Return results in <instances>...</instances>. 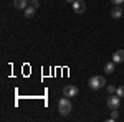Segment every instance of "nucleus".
I'll return each instance as SVG.
<instances>
[{"mask_svg":"<svg viewBox=\"0 0 124 122\" xmlns=\"http://www.w3.org/2000/svg\"><path fill=\"white\" fill-rule=\"evenodd\" d=\"M71 107H73V106H71V101L68 99L66 96L60 99V102H58V111H60L61 115H68V114L71 112Z\"/></svg>","mask_w":124,"mask_h":122,"instance_id":"obj_1","label":"nucleus"},{"mask_svg":"<svg viewBox=\"0 0 124 122\" xmlns=\"http://www.w3.org/2000/svg\"><path fill=\"white\" fill-rule=\"evenodd\" d=\"M106 84V79L103 78V76H93L91 79H89V87L91 89H101L103 86Z\"/></svg>","mask_w":124,"mask_h":122,"instance_id":"obj_2","label":"nucleus"},{"mask_svg":"<svg viewBox=\"0 0 124 122\" xmlns=\"http://www.w3.org/2000/svg\"><path fill=\"white\" fill-rule=\"evenodd\" d=\"M106 104H108V107L113 111V109H119V106H121V97L116 94V96H111V97H108V101H106Z\"/></svg>","mask_w":124,"mask_h":122,"instance_id":"obj_3","label":"nucleus"},{"mask_svg":"<svg viewBox=\"0 0 124 122\" xmlns=\"http://www.w3.org/2000/svg\"><path fill=\"white\" fill-rule=\"evenodd\" d=\"M79 93L78 91V87L76 86H65L63 87V96H66V97H76V94Z\"/></svg>","mask_w":124,"mask_h":122,"instance_id":"obj_4","label":"nucleus"},{"mask_svg":"<svg viewBox=\"0 0 124 122\" xmlns=\"http://www.w3.org/2000/svg\"><path fill=\"white\" fill-rule=\"evenodd\" d=\"M73 10H75V13H83L86 10V3L83 0H75L73 2Z\"/></svg>","mask_w":124,"mask_h":122,"instance_id":"obj_5","label":"nucleus"},{"mask_svg":"<svg viewBox=\"0 0 124 122\" xmlns=\"http://www.w3.org/2000/svg\"><path fill=\"white\" fill-rule=\"evenodd\" d=\"M113 61L114 63H124V50H117L113 53Z\"/></svg>","mask_w":124,"mask_h":122,"instance_id":"obj_6","label":"nucleus"},{"mask_svg":"<svg viewBox=\"0 0 124 122\" xmlns=\"http://www.w3.org/2000/svg\"><path fill=\"white\" fill-rule=\"evenodd\" d=\"M123 7H119V5H114V8L111 10V17L113 18H121V15H123Z\"/></svg>","mask_w":124,"mask_h":122,"instance_id":"obj_7","label":"nucleus"},{"mask_svg":"<svg viewBox=\"0 0 124 122\" xmlns=\"http://www.w3.org/2000/svg\"><path fill=\"white\" fill-rule=\"evenodd\" d=\"M28 2L27 0H13V7L15 8H18V10H25L28 5H27Z\"/></svg>","mask_w":124,"mask_h":122,"instance_id":"obj_8","label":"nucleus"},{"mask_svg":"<svg viewBox=\"0 0 124 122\" xmlns=\"http://www.w3.org/2000/svg\"><path fill=\"white\" fill-rule=\"evenodd\" d=\"M114 69H116V63H114V61L106 63V65H104V73H106V74H113Z\"/></svg>","mask_w":124,"mask_h":122,"instance_id":"obj_9","label":"nucleus"},{"mask_svg":"<svg viewBox=\"0 0 124 122\" xmlns=\"http://www.w3.org/2000/svg\"><path fill=\"white\" fill-rule=\"evenodd\" d=\"M35 10H37V7H33V5L27 7V8H25V17H27V18H31V17L35 15Z\"/></svg>","mask_w":124,"mask_h":122,"instance_id":"obj_10","label":"nucleus"},{"mask_svg":"<svg viewBox=\"0 0 124 122\" xmlns=\"http://www.w3.org/2000/svg\"><path fill=\"white\" fill-rule=\"evenodd\" d=\"M117 117H119V112H117V109H113V111H111V119H109V121H116Z\"/></svg>","mask_w":124,"mask_h":122,"instance_id":"obj_11","label":"nucleus"},{"mask_svg":"<svg viewBox=\"0 0 124 122\" xmlns=\"http://www.w3.org/2000/svg\"><path fill=\"white\" fill-rule=\"evenodd\" d=\"M116 94H117L119 97H124V86H119V87L116 89Z\"/></svg>","mask_w":124,"mask_h":122,"instance_id":"obj_12","label":"nucleus"},{"mask_svg":"<svg viewBox=\"0 0 124 122\" xmlns=\"http://www.w3.org/2000/svg\"><path fill=\"white\" fill-rule=\"evenodd\" d=\"M106 91H108L109 94H114L116 93V87H114V86H108V87H106Z\"/></svg>","mask_w":124,"mask_h":122,"instance_id":"obj_13","label":"nucleus"},{"mask_svg":"<svg viewBox=\"0 0 124 122\" xmlns=\"http://www.w3.org/2000/svg\"><path fill=\"white\" fill-rule=\"evenodd\" d=\"M30 3H31L33 7H37V8H38V5H40V0H30Z\"/></svg>","mask_w":124,"mask_h":122,"instance_id":"obj_14","label":"nucleus"},{"mask_svg":"<svg viewBox=\"0 0 124 122\" xmlns=\"http://www.w3.org/2000/svg\"><path fill=\"white\" fill-rule=\"evenodd\" d=\"M114 5H121V3H124V0H111Z\"/></svg>","mask_w":124,"mask_h":122,"instance_id":"obj_15","label":"nucleus"},{"mask_svg":"<svg viewBox=\"0 0 124 122\" xmlns=\"http://www.w3.org/2000/svg\"><path fill=\"white\" fill-rule=\"evenodd\" d=\"M66 2H68V3H73V2H75V0H66Z\"/></svg>","mask_w":124,"mask_h":122,"instance_id":"obj_16","label":"nucleus"}]
</instances>
